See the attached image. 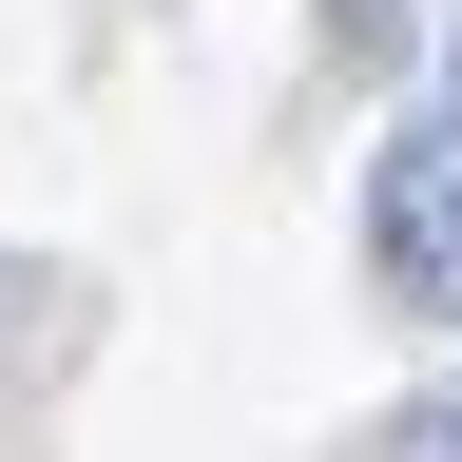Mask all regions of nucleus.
Segmentation results:
<instances>
[{
    "instance_id": "obj_1",
    "label": "nucleus",
    "mask_w": 462,
    "mask_h": 462,
    "mask_svg": "<svg viewBox=\"0 0 462 462\" xmlns=\"http://www.w3.org/2000/svg\"><path fill=\"white\" fill-rule=\"evenodd\" d=\"M366 289L404 328H462V116H404L366 154Z\"/></svg>"
},
{
    "instance_id": "obj_2",
    "label": "nucleus",
    "mask_w": 462,
    "mask_h": 462,
    "mask_svg": "<svg viewBox=\"0 0 462 462\" xmlns=\"http://www.w3.org/2000/svg\"><path fill=\"white\" fill-rule=\"evenodd\" d=\"M443 116H462V20H443Z\"/></svg>"
}]
</instances>
